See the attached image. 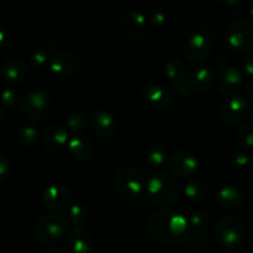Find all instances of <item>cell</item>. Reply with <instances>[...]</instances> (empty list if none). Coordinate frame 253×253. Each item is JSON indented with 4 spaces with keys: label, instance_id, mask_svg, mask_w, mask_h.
Returning <instances> with one entry per match:
<instances>
[{
    "label": "cell",
    "instance_id": "25",
    "mask_svg": "<svg viewBox=\"0 0 253 253\" xmlns=\"http://www.w3.org/2000/svg\"><path fill=\"white\" fill-rule=\"evenodd\" d=\"M146 160L151 167H163L169 161V153H168L167 147L162 143H155V145L150 146L147 150V155H146Z\"/></svg>",
    "mask_w": 253,
    "mask_h": 253
},
{
    "label": "cell",
    "instance_id": "13",
    "mask_svg": "<svg viewBox=\"0 0 253 253\" xmlns=\"http://www.w3.org/2000/svg\"><path fill=\"white\" fill-rule=\"evenodd\" d=\"M212 43L205 34L198 32L192 35L184 44V54L187 59L193 63H200L210 56Z\"/></svg>",
    "mask_w": 253,
    "mask_h": 253
},
{
    "label": "cell",
    "instance_id": "37",
    "mask_svg": "<svg viewBox=\"0 0 253 253\" xmlns=\"http://www.w3.org/2000/svg\"><path fill=\"white\" fill-rule=\"evenodd\" d=\"M242 69H244L245 74L249 78L253 79V54L244 58V61H242Z\"/></svg>",
    "mask_w": 253,
    "mask_h": 253
},
{
    "label": "cell",
    "instance_id": "23",
    "mask_svg": "<svg viewBox=\"0 0 253 253\" xmlns=\"http://www.w3.org/2000/svg\"><path fill=\"white\" fill-rule=\"evenodd\" d=\"M189 78L192 88L200 91V93L211 91L214 89L215 84H216V77H215L214 72L209 67L205 66H200L195 68L192 72Z\"/></svg>",
    "mask_w": 253,
    "mask_h": 253
},
{
    "label": "cell",
    "instance_id": "15",
    "mask_svg": "<svg viewBox=\"0 0 253 253\" xmlns=\"http://www.w3.org/2000/svg\"><path fill=\"white\" fill-rule=\"evenodd\" d=\"M69 132L64 126L51 124L43 128L41 133V142L44 148L52 152L61 151L69 142Z\"/></svg>",
    "mask_w": 253,
    "mask_h": 253
},
{
    "label": "cell",
    "instance_id": "6",
    "mask_svg": "<svg viewBox=\"0 0 253 253\" xmlns=\"http://www.w3.org/2000/svg\"><path fill=\"white\" fill-rule=\"evenodd\" d=\"M226 43L236 53H246L253 48V24L247 20L235 21L226 30Z\"/></svg>",
    "mask_w": 253,
    "mask_h": 253
},
{
    "label": "cell",
    "instance_id": "8",
    "mask_svg": "<svg viewBox=\"0 0 253 253\" xmlns=\"http://www.w3.org/2000/svg\"><path fill=\"white\" fill-rule=\"evenodd\" d=\"M166 74L173 89L180 98H187L192 94V84L188 77L187 68L179 58H170L166 63Z\"/></svg>",
    "mask_w": 253,
    "mask_h": 253
},
{
    "label": "cell",
    "instance_id": "7",
    "mask_svg": "<svg viewBox=\"0 0 253 253\" xmlns=\"http://www.w3.org/2000/svg\"><path fill=\"white\" fill-rule=\"evenodd\" d=\"M51 98L42 90H34L25 95L20 101V110L29 120H41L48 114Z\"/></svg>",
    "mask_w": 253,
    "mask_h": 253
},
{
    "label": "cell",
    "instance_id": "20",
    "mask_svg": "<svg viewBox=\"0 0 253 253\" xmlns=\"http://www.w3.org/2000/svg\"><path fill=\"white\" fill-rule=\"evenodd\" d=\"M215 199L220 207L226 209H237L244 203L245 194L236 185L225 184L216 190Z\"/></svg>",
    "mask_w": 253,
    "mask_h": 253
},
{
    "label": "cell",
    "instance_id": "14",
    "mask_svg": "<svg viewBox=\"0 0 253 253\" xmlns=\"http://www.w3.org/2000/svg\"><path fill=\"white\" fill-rule=\"evenodd\" d=\"M27 74L26 63L19 57H9L0 68V78L9 88L16 86L25 81Z\"/></svg>",
    "mask_w": 253,
    "mask_h": 253
},
{
    "label": "cell",
    "instance_id": "29",
    "mask_svg": "<svg viewBox=\"0 0 253 253\" xmlns=\"http://www.w3.org/2000/svg\"><path fill=\"white\" fill-rule=\"evenodd\" d=\"M66 124L68 130L73 131V132H81V131L85 130L88 126V116L83 111H76L68 116Z\"/></svg>",
    "mask_w": 253,
    "mask_h": 253
},
{
    "label": "cell",
    "instance_id": "28",
    "mask_svg": "<svg viewBox=\"0 0 253 253\" xmlns=\"http://www.w3.org/2000/svg\"><path fill=\"white\" fill-rule=\"evenodd\" d=\"M236 143L239 147L245 151L253 150V127L250 125H244L237 130Z\"/></svg>",
    "mask_w": 253,
    "mask_h": 253
},
{
    "label": "cell",
    "instance_id": "33",
    "mask_svg": "<svg viewBox=\"0 0 253 253\" xmlns=\"http://www.w3.org/2000/svg\"><path fill=\"white\" fill-rule=\"evenodd\" d=\"M188 222H189V227L192 229H202L208 222V214L203 210H197L190 215Z\"/></svg>",
    "mask_w": 253,
    "mask_h": 253
},
{
    "label": "cell",
    "instance_id": "44",
    "mask_svg": "<svg viewBox=\"0 0 253 253\" xmlns=\"http://www.w3.org/2000/svg\"><path fill=\"white\" fill-rule=\"evenodd\" d=\"M216 253H231V252H227V251H220V252H216Z\"/></svg>",
    "mask_w": 253,
    "mask_h": 253
},
{
    "label": "cell",
    "instance_id": "9",
    "mask_svg": "<svg viewBox=\"0 0 253 253\" xmlns=\"http://www.w3.org/2000/svg\"><path fill=\"white\" fill-rule=\"evenodd\" d=\"M147 17L137 10H130L121 16L119 21V32L127 41H137L145 34Z\"/></svg>",
    "mask_w": 253,
    "mask_h": 253
},
{
    "label": "cell",
    "instance_id": "35",
    "mask_svg": "<svg viewBox=\"0 0 253 253\" xmlns=\"http://www.w3.org/2000/svg\"><path fill=\"white\" fill-rule=\"evenodd\" d=\"M10 42H11V32L6 26L0 25V49L9 46Z\"/></svg>",
    "mask_w": 253,
    "mask_h": 253
},
{
    "label": "cell",
    "instance_id": "39",
    "mask_svg": "<svg viewBox=\"0 0 253 253\" xmlns=\"http://www.w3.org/2000/svg\"><path fill=\"white\" fill-rule=\"evenodd\" d=\"M219 1L221 2L222 5H225V6L234 7L236 6V5H239L240 2H241V0H219Z\"/></svg>",
    "mask_w": 253,
    "mask_h": 253
},
{
    "label": "cell",
    "instance_id": "11",
    "mask_svg": "<svg viewBox=\"0 0 253 253\" xmlns=\"http://www.w3.org/2000/svg\"><path fill=\"white\" fill-rule=\"evenodd\" d=\"M249 113V103L242 96H234L227 99L221 105L220 119L227 126H236L245 121Z\"/></svg>",
    "mask_w": 253,
    "mask_h": 253
},
{
    "label": "cell",
    "instance_id": "26",
    "mask_svg": "<svg viewBox=\"0 0 253 253\" xmlns=\"http://www.w3.org/2000/svg\"><path fill=\"white\" fill-rule=\"evenodd\" d=\"M39 138V130L32 124H24L17 130V140L24 146H32Z\"/></svg>",
    "mask_w": 253,
    "mask_h": 253
},
{
    "label": "cell",
    "instance_id": "31",
    "mask_svg": "<svg viewBox=\"0 0 253 253\" xmlns=\"http://www.w3.org/2000/svg\"><path fill=\"white\" fill-rule=\"evenodd\" d=\"M147 20L153 26H163L167 21V14L162 7L155 6L147 12Z\"/></svg>",
    "mask_w": 253,
    "mask_h": 253
},
{
    "label": "cell",
    "instance_id": "42",
    "mask_svg": "<svg viewBox=\"0 0 253 253\" xmlns=\"http://www.w3.org/2000/svg\"><path fill=\"white\" fill-rule=\"evenodd\" d=\"M250 16H251V22L253 24V6L251 7V11H250Z\"/></svg>",
    "mask_w": 253,
    "mask_h": 253
},
{
    "label": "cell",
    "instance_id": "10",
    "mask_svg": "<svg viewBox=\"0 0 253 253\" xmlns=\"http://www.w3.org/2000/svg\"><path fill=\"white\" fill-rule=\"evenodd\" d=\"M168 168L174 177L180 179H190L199 168V161L189 151H178L169 157Z\"/></svg>",
    "mask_w": 253,
    "mask_h": 253
},
{
    "label": "cell",
    "instance_id": "46",
    "mask_svg": "<svg viewBox=\"0 0 253 253\" xmlns=\"http://www.w3.org/2000/svg\"><path fill=\"white\" fill-rule=\"evenodd\" d=\"M147 1H152V0H147Z\"/></svg>",
    "mask_w": 253,
    "mask_h": 253
},
{
    "label": "cell",
    "instance_id": "18",
    "mask_svg": "<svg viewBox=\"0 0 253 253\" xmlns=\"http://www.w3.org/2000/svg\"><path fill=\"white\" fill-rule=\"evenodd\" d=\"M66 245L69 253H91L95 241L89 231L82 227H74L67 234Z\"/></svg>",
    "mask_w": 253,
    "mask_h": 253
},
{
    "label": "cell",
    "instance_id": "45",
    "mask_svg": "<svg viewBox=\"0 0 253 253\" xmlns=\"http://www.w3.org/2000/svg\"><path fill=\"white\" fill-rule=\"evenodd\" d=\"M252 123H253V113H252Z\"/></svg>",
    "mask_w": 253,
    "mask_h": 253
},
{
    "label": "cell",
    "instance_id": "3",
    "mask_svg": "<svg viewBox=\"0 0 253 253\" xmlns=\"http://www.w3.org/2000/svg\"><path fill=\"white\" fill-rule=\"evenodd\" d=\"M113 187L116 194L126 202H136L145 192L142 175L130 167H121L113 175Z\"/></svg>",
    "mask_w": 253,
    "mask_h": 253
},
{
    "label": "cell",
    "instance_id": "27",
    "mask_svg": "<svg viewBox=\"0 0 253 253\" xmlns=\"http://www.w3.org/2000/svg\"><path fill=\"white\" fill-rule=\"evenodd\" d=\"M68 219L76 227H82L89 219L88 209L82 204H73L68 209Z\"/></svg>",
    "mask_w": 253,
    "mask_h": 253
},
{
    "label": "cell",
    "instance_id": "22",
    "mask_svg": "<svg viewBox=\"0 0 253 253\" xmlns=\"http://www.w3.org/2000/svg\"><path fill=\"white\" fill-rule=\"evenodd\" d=\"M93 128L98 136L109 138L115 135L118 130V121L108 110H98L93 118Z\"/></svg>",
    "mask_w": 253,
    "mask_h": 253
},
{
    "label": "cell",
    "instance_id": "47",
    "mask_svg": "<svg viewBox=\"0 0 253 253\" xmlns=\"http://www.w3.org/2000/svg\"><path fill=\"white\" fill-rule=\"evenodd\" d=\"M0 143H1V142H0Z\"/></svg>",
    "mask_w": 253,
    "mask_h": 253
},
{
    "label": "cell",
    "instance_id": "16",
    "mask_svg": "<svg viewBox=\"0 0 253 253\" xmlns=\"http://www.w3.org/2000/svg\"><path fill=\"white\" fill-rule=\"evenodd\" d=\"M81 62L74 53L71 52H59L54 54L49 62V68L61 78H71L79 71Z\"/></svg>",
    "mask_w": 253,
    "mask_h": 253
},
{
    "label": "cell",
    "instance_id": "36",
    "mask_svg": "<svg viewBox=\"0 0 253 253\" xmlns=\"http://www.w3.org/2000/svg\"><path fill=\"white\" fill-rule=\"evenodd\" d=\"M232 163L237 168H244L249 163H251V158H249V156H246L245 153H236L234 156V158H232Z\"/></svg>",
    "mask_w": 253,
    "mask_h": 253
},
{
    "label": "cell",
    "instance_id": "5",
    "mask_svg": "<svg viewBox=\"0 0 253 253\" xmlns=\"http://www.w3.org/2000/svg\"><path fill=\"white\" fill-rule=\"evenodd\" d=\"M68 222L63 216L57 214L43 215L35 226V236L41 244L53 245L67 236Z\"/></svg>",
    "mask_w": 253,
    "mask_h": 253
},
{
    "label": "cell",
    "instance_id": "41",
    "mask_svg": "<svg viewBox=\"0 0 253 253\" xmlns=\"http://www.w3.org/2000/svg\"><path fill=\"white\" fill-rule=\"evenodd\" d=\"M246 95L249 96V98L253 99V82L246 86Z\"/></svg>",
    "mask_w": 253,
    "mask_h": 253
},
{
    "label": "cell",
    "instance_id": "21",
    "mask_svg": "<svg viewBox=\"0 0 253 253\" xmlns=\"http://www.w3.org/2000/svg\"><path fill=\"white\" fill-rule=\"evenodd\" d=\"M69 152L76 160L78 161H88L95 153V146L94 142L85 135H74L69 138V142L67 145Z\"/></svg>",
    "mask_w": 253,
    "mask_h": 253
},
{
    "label": "cell",
    "instance_id": "4",
    "mask_svg": "<svg viewBox=\"0 0 253 253\" xmlns=\"http://www.w3.org/2000/svg\"><path fill=\"white\" fill-rule=\"evenodd\" d=\"M214 237L220 246L227 250H235L245 242L246 229L236 217L225 216L217 220L215 224Z\"/></svg>",
    "mask_w": 253,
    "mask_h": 253
},
{
    "label": "cell",
    "instance_id": "2",
    "mask_svg": "<svg viewBox=\"0 0 253 253\" xmlns=\"http://www.w3.org/2000/svg\"><path fill=\"white\" fill-rule=\"evenodd\" d=\"M145 195L153 207L167 208L178 199L179 187L172 177L163 172H156L146 182Z\"/></svg>",
    "mask_w": 253,
    "mask_h": 253
},
{
    "label": "cell",
    "instance_id": "17",
    "mask_svg": "<svg viewBox=\"0 0 253 253\" xmlns=\"http://www.w3.org/2000/svg\"><path fill=\"white\" fill-rule=\"evenodd\" d=\"M242 83H244V77L241 71L236 67H224L216 77L217 89L225 95H232L239 91Z\"/></svg>",
    "mask_w": 253,
    "mask_h": 253
},
{
    "label": "cell",
    "instance_id": "40",
    "mask_svg": "<svg viewBox=\"0 0 253 253\" xmlns=\"http://www.w3.org/2000/svg\"><path fill=\"white\" fill-rule=\"evenodd\" d=\"M5 121H6V111H5L4 108L0 106V126L4 125Z\"/></svg>",
    "mask_w": 253,
    "mask_h": 253
},
{
    "label": "cell",
    "instance_id": "38",
    "mask_svg": "<svg viewBox=\"0 0 253 253\" xmlns=\"http://www.w3.org/2000/svg\"><path fill=\"white\" fill-rule=\"evenodd\" d=\"M44 253H67V250L62 246H52Z\"/></svg>",
    "mask_w": 253,
    "mask_h": 253
},
{
    "label": "cell",
    "instance_id": "19",
    "mask_svg": "<svg viewBox=\"0 0 253 253\" xmlns=\"http://www.w3.org/2000/svg\"><path fill=\"white\" fill-rule=\"evenodd\" d=\"M141 99L147 106L153 109H166L172 103V94L161 85L151 84L141 89Z\"/></svg>",
    "mask_w": 253,
    "mask_h": 253
},
{
    "label": "cell",
    "instance_id": "1",
    "mask_svg": "<svg viewBox=\"0 0 253 253\" xmlns=\"http://www.w3.org/2000/svg\"><path fill=\"white\" fill-rule=\"evenodd\" d=\"M189 229L187 217L173 210L155 212L148 221L151 237L163 246H174L187 241Z\"/></svg>",
    "mask_w": 253,
    "mask_h": 253
},
{
    "label": "cell",
    "instance_id": "12",
    "mask_svg": "<svg viewBox=\"0 0 253 253\" xmlns=\"http://www.w3.org/2000/svg\"><path fill=\"white\" fill-rule=\"evenodd\" d=\"M42 203L44 207L54 211H61V210L69 209L73 203L71 190L67 187L61 184L48 185L42 193Z\"/></svg>",
    "mask_w": 253,
    "mask_h": 253
},
{
    "label": "cell",
    "instance_id": "43",
    "mask_svg": "<svg viewBox=\"0 0 253 253\" xmlns=\"http://www.w3.org/2000/svg\"><path fill=\"white\" fill-rule=\"evenodd\" d=\"M251 167H252V170H253V155H252V157H251Z\"/></svg>",
    "mask_w": 253,
    "mask_h": 253
},
{
    "label": "cell",
    "instance_id": "30",
    "mask_svg": "<svg viewBox=\"0 0 253 253\" xmlns=\"http://www.w3.org/2000/svg\"><path fill=\"white\" fill-rule=\"evenodd\" d=\"M29 61L32 68L42 69L49 63V51H46L43 48H36L30 52Z\"/></svg>",
    "mask_w": 253,
    "mask_h": 253
},
{
    "label": "cell",
    "instance_id": "32",
    "mask_svg": "<svg viewBox=\"0 0 253 253\" xmlns=\"http://www.w3.org/2000/svg\"><path fill=\"white\" fill-rule=\"evenodd\" d=\"M0 100H1L2 105L7 109L16 108L19 104V95L16 91L11 88H6L1 91L0 94Z\"/></svg>",
    "mask_w": 253,
    "mask_h": 253
},
{
    "label": "cell",
    "instance_id": "34",
    "mask_svg": "<svg viewBox=\"0 0 253 253\" xmlns=\"http://www.w3.org/2000/svg\"><path fill=\"white\" fill-rule=\"evenodd\" d=\"M11 170V161L5 152H0V183L5 182L10 175Z\"/></svg>",
    "mask_w": 253,
    "mask_h": 253
},
{
    "label": "cell",
    "instance_id": "24",
    "mask_svg": "<svg viewBox=\"0 0 253 253\" xmlns=\"http://www.w3.org/2000/svg\"><path fill=\"white\" fill-rule=\"evenodd\" d=\"M184 194L190 202L200 203L207 198L208 188L203 180L198 178H190L184 185Z\"/></svg>",
    "mask_w": 253,
    "mask_h": 253
}]
</instances>
